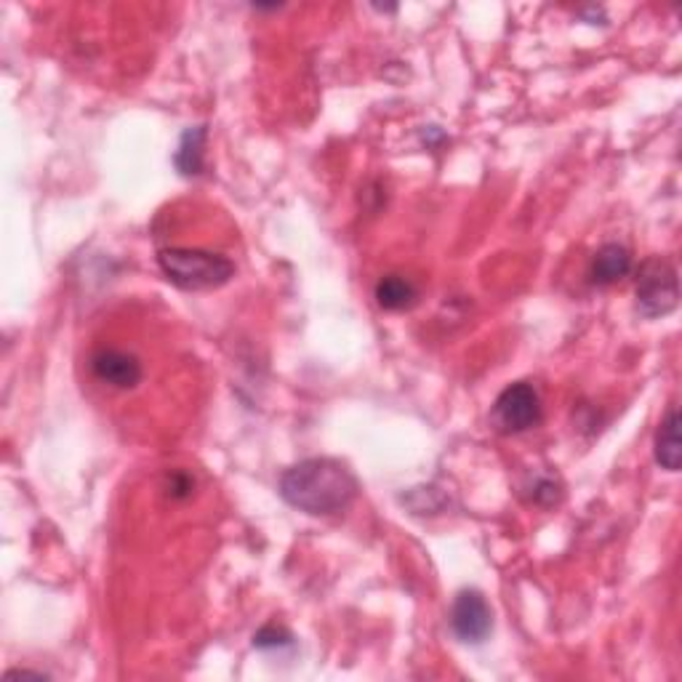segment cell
Masks as SVG:
<instances>
[{"mask_svg":"<svg viewBox=\"0 0 682 682\" xmlns=\"http://www.w3.org/2000/svg\"><path fill=\"white\" fill-rule=\"evenodd\" d=\"M680 286L678 269L666 259H648L638 277V313L648 320L664 317L678 307Z\"/></svg>","mask_w":682,"mask_h":682,"instance_id":"obj_3","label":"cell"},{"mask_svg":"<svg viewBox=\"0 0 682 682\" xmlns=\"http://www.w3.org/2000/svg\"><path fill=\"white\" fill-rule=\"evenodd\" d=\"M169 488L174 499H184V496H190L192 488H195V480H192L187 472H174L169 478Z\"/></svg>","mask_w":682,"mask_h":682,"instance_id":"obj_12","label":"cell"},{"mask_svg":"<svg viewBox=\"0 0 682 682\" xmlns=\"http://www.w3.org/2000/svg\"><path fill=\"white\" fill-rule=\"evenodd\" d=\"M254 645H256V648H262V651H269V648L291 645V634L286 632V629L264 627L262 632L254 638Z\"/></svg>","mask_w":682,"mask_h":682,"instance_id":"obj_11","label":"cell"},{"mask_svg":"<svg viewBox=\"0 0 682 682\" xmlns=\"http://www.w3.org/2000/svg\"><path fill=\"white\" fill-rule=\"evenodd\" d=\"M450 627H454L456 638L461 642H472L478 645L491 634L493 629V613L486 598L475 589H465L456 598L454 608H450Z\"/></svg>","mask_w":682,"mask_h":682,"instance_id":"obj_5","label":"cell"},{"mask_svg":"<svg viewBox=\"0 0 682 682\" xmlns=\"http://www.w3.org/2000/svg\"><path fill=\"white\" fill-rule=\"evenodd\" d=\"M376 302H379V307L393 309V313H397V309H406L416 302L414 283L403 275L381 277V281L376 283Z\"/></svg>","mask_w":682,"mask_h":682,"instance_id":"obj_10","label":"cell"},{"mask_svg":"<svg viewBox=\"0 0 682 682\" xmlns=\"http://www.w3.org/2000/svg\"><path fill=\"white\" fill-rule=\"evenodd\" d=\"M91 370L102 384L115 389H134L142 381L144 370L136 355L115 347H102L91 355Z\"/></svg>","mask_w":682,"mask_h":682,"instance_id":"obj_6","label":"cell"},{"mask_svg":"<svg viewBox=\"0 0 682 682\" xmlns=\"http://www.w3.org/2000/svg\"><path fill=\"white\" fill-rule=\"evenodd\" d=\"M629 269H632V254L624 246H619V243H605L594 254L589 277H592L594 286H613V283L629 275Z\"/></svg>","mask_w":682,"mask_h":682,"instance_id":"obj_7","label":"cell"},{"mask_svg":"<svg viewBox=\"0 0 682 682\" xmlns=\"http://www.w3.org/2000/svg\"><path fill=\"white\" fill-rule=\"evenodd\" d=\"M281 493L299 512L326 518L353 505L357 480L336 459H304L283 472Z\"/></svg>","mask_w":682,"mask_h":682,"instance_id":"obj_1","label":"cell"},{"mask_svg":"<svg viewBox=\"0 0 682 682\" xmlns=\"http://www.w3.org/2000/svg\"><path fill=\"white\" fill-rule=\"evenodd\" d=\"M493 421L501 432H526L541 421V397L533 384L518 381L496 397Z\"/></svg>","mask_w":682,"mask_h":682,"instance_id":"obj_4","label":"cell"},{"mask_svg":"<svg viewBox=\"0 0 682 682\" xmlns=\"http://www.w3.org/2000/svg\"><path fill=\"white\" fill-rule=\"evenodd\" d=\"M205 125H195V129L184 131L182 142H179V150L174 155L176 169L182 171L184 176H197L203 171V147H205Z\"/></svg>","mask_w":682,"mask_h":682,"instance_id":"obj_9","label":"cell"},{"mask_svg":"<svg viewBox=\"0 0 682 682\" xmlns=\"http://www.w3.org/2000/svg\"><path fill=\"white\" fill-rule=\"evenodd\" d=\"M163 275L184 291H211L233 281L235 264L203 248H163L157 254Z\"/></svg>","mask_w":682,"mask_h":682,"instance_id":"obj_2","label":"cell"},{"mask_svg":"<svg viewBox=\"0 0 682 682\" xmlns=\"http://www.w3.org/2000/svg\"><path fill=\"white\" fill-rule=\"evenodd\" d=\"M655 461L669 472H678L682 461L680 448V414L678 408H669L666 419L661 421L659 432H655Z\"/></svg>","mask_w":682,"mask_h":682,"instance_id":"obj_8","label":"cell"}]
</instances>
